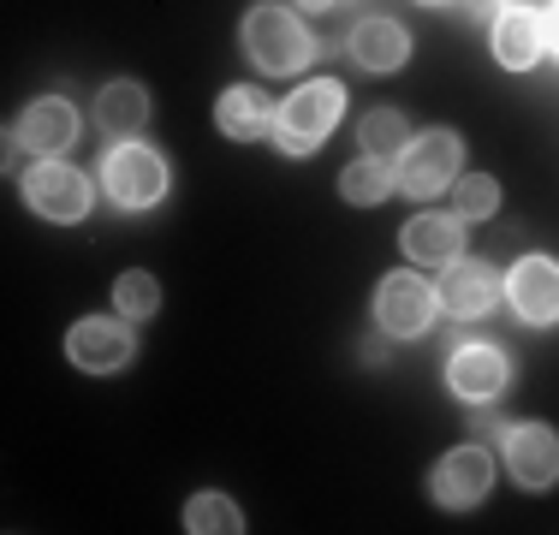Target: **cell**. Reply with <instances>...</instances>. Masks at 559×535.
<instances>
[{
    "mask_svg": "<svg viewBox=\"0 0 559 535\" xmlns=\"http://www.w3.org/2000/svg\"><path fill=\"white\" fill-rule=\"evenodd\" d=\"M345 114V84L340 78H310V84H298L286 102H280L274 114V143L286 155H310L328 143V131L340 126Z\"/></svg>",
    "mask_w": 559,
    "mask_h": 535,
    "instance_id": "6da1fadb",
    "label": "cell"
},
{
    "mask_svg": "<svg viewBox=\"0 0 559 535\" xmlns=\"http://www.w3.org/2000/svg\"><path fill=\"white\" fill-rule=\"evenodd\" d=\"M245 54H250L257 72L292 78V72H304V66L316 60V43H310V31L298 24V12L262 0V7L245 12Z\"/></svg>",
    "mask_w": 559,
    "mask_h": 535,
    "instance_id": "7a4b0ae2",
    "label": "cell"
},
{
    "mask_svg": "<svg viewBox=\"0 0 559 535\" xmlns=\"http://www.w3.org/2000/svg\"><path fill=\"white\" fill-rule=\"evenodd\" d=\"M393 173H399V197H417V203H423V197L452 191V179L464 173V143H459V131H447V126L417 131V138L399 150Z\"/></svg>",
    "mask_w": 559,
    "mask_h": 535,
    "instance_id": "3957f363",
    "label": "cell"
},
{
    "mask_svg": "<svg viewBox=\"0 0 559 535\" xmlns=\"http://www.w3.org/2000/svg\"><path fill=\"white\" fill-rule=\"evenodd\" d=\"M102 191H108L119 209H155L167 197V160L138 138L114 143L108 160H102Z\"/></svg>",
    "mask_w": 559,
    "mask_h": 535,
    "instance_id": "277c9868",
    "label": "cell"
},
{
    "mask_svg": "<svg viewBox=\"0 0 559 535\" xmlns=\"http://www.w3.org/2000/svg\"><path fill=\"white\" fill-rule=\"evenodd\" d=\"M24 203L55 226H78L90 214V203H96V185L55 155V160H36V167L24 173Z\"/></svg>",
    "mask_w": 559,
    "mask_h": 535,
    "instance_id": "5b68a950",
    "label": "cell"
},
{
    "mask_svg": "<svg viewBox=\"0 0 559 535\" xmlns=\"http://www.w3.org/2000/svg\"><path fill=\"white\" fill-rule=\"evenodd\" d=\"M435 310H441V298H435V280H423L417 268H399L376 286V328L393 333V340H417V333H429Z\"/></svg>",
    "mask_w": 559,
    "mask_h": 535,
    "instance_id": "8992f818",
    "label": "cell"
},
{
    "mask_svg": "<svg viewBox=\"0 0 559 535\" xmlns=\"http://www.w3.org/2000/svg\"><path fill=\"white\" fill-rule=\"evenodd\" d=\"M66 357L84 374H119L138 357V333H131L126 316H84L66 333Z\"/></svg>",
    "mask_w": 559,
    "mask_h": 535,
    "instance_id": "52a82bcc",
    "label": "cell"
},
{
    "mask_svg": "<svg viewBox=\"0 0 559 535\" xmlns=\"http://www.w3.org/2000/svg\"><path fill=\"white\" fill-rule=\"evenodd\" d=\"M500 286H506V280H500L483 257H452V262H447V274L435 280V298H441V310H447V316H459V321H483V316L500 304Z\"/></svg>",
    "mask_w": 559,
    "mask_h": 535,
    "instance_id": "ba28073f",
    "label": "cell"
},
{
    "mask_svg": "<svg viewBox=\"0 0 559 535\" xmlns=\"http://www.w3.org/2000/svg\"><path fill=\"white\" fill-rule=\"evenodd\" d=\"M500 447H506V471H512L518 488L542 494V488H554V482H559V435H554L548 423L506 428Z\"/></svg>",
    "mask_w": 559,
    "mask_h": 535,
    "instance_id": "9c48e42d",
    "label": "cell"
},
{
    "mask_svg": "<svg viewBox=\"0 0 559 535\" xmlns=\"http://www.w3.org/2000/svg\"><path fill=\"white\" fill-rule=\"evenodd\" d=\"M12 143H19L24 155H36V160L66 155L78 143V107L66 96H36L19 114V126H12Z\"/></svg>",
    "mask_w": 559,
    "mask_h": 535,
    "instance_id": "30bf717a",
    "label": "cell"
},
{
    "mask_svg": "<svg viewBox=\"0 0 559 535\" xmlns=\"http://www.w3.org/2000/svg\"><path fill=\"white\" fill-rule=\"evenodd\" d=\"M447 387L464 399V405H495V399L512 387V364H506L500 345H459L447 357Z\"/></svg>",
    "mask_w": 559,
    "mask_h": 535,
    "instance_id": "8fae6325",
    "label": "cell"
},
{
    "mask_svg": "<svg viewBox=\"0 0 559 535\" xmlns=\"http://www.w3.org/2000/svg\"><path fill=\"white\" fill-rule=\"evenodd\" d=\"M488 488H495V459H488V447H452L447 459L435 464V476H429L435 506H447V512L476 506Z\"/></svg>",
    "mask_w": 559,
    "mask_h": 535,
    "instance_id": "7c38bea8",
    "label": "cell"
},
{
    "mask_svg": "<svg viewBox=\"0 0 559 535\" xmlns=\"http://www.w3.org/2000/svg\"><path fill=\"white\" fill-rule=\"evenodd\" d=\"M506 292H512V316L524 328H554L559 321V262L554 257H518Z\"/></svg>",
    "mask_w": 559,
    "mask_h": 535,
    "instance_id": "4fadbf2b",
    "label": "cell"
},
{
    "mask_svg": "<svg viewBox=\"0 0 559 535\" xmlns=\"http://www.w3.org/2000/svg\"><path fill=\"white\" fill-rule=\"evenodd\" d=\"M345 54H352L364 72H399V66L411 60V36H405V24L399 19H357L352 24V36H345Z\"/></svg>",
    "mask_w": 559,
    "mask_h": 535,
    "instance_id": "5bb4252c",
    "label": "cell"
},
{
    "mask_svg": "<svg viewBox=\"0 0 559 535\" xmlns=\"http://www.w3.org/2000/svg\"><path fill=\"white\" fill-rule=\"evenodd\" d=\"M548 54V36H542V12L530 7H506L495 12V60L506 72H530V66Z\"/></svg>",
    "mask_w": 559,
    "mask_h": 535,
    "instance_id": "9a60e30c",
    "label": "cell"
},
{
    "mask_svg": "<svg viewBox=\"0 0 559 535\" xmlns=\"http://www.w3.org/2000/svg\"><path fill=\"white\" fill-rule=\"evenodd\" d=\"M399 245H405V257L411 262H452V257H464V221L459 214H411L405 221V233H399Z\"/></svg>",
    "mask_w": 559,
    "mask_h": 535,
    "instance_id": "2e32d148",
    "label": "cell"
},
{
    "mask_svg": "<svg viewBox=\"0 0 559 535\" xmlns=\"http://www.w3.org/2000/svg\"><path fill=\"white\" fill-rule=\"evenodd\" d=\"M143 126H150V90L131 84V78H114V84L96 96V131L114 138V143H131Z\"/></svg>",
    "mask_w": 559,
    "mask_h": 535,
    "instance_id": "e0dca14e",
    "label": "cell"
},
{
    "mask_svg": "<svg viewBox=\"0 0 559 535\" xmlns=\"http://www.w3.org/2000/svg\"><path fill=\"white\" fill-rule=\"evenodd\" d=\"M215 126L233 143H257V138H269V131H274V102L262 96L257 84H233L215 102Z\"/></svg>",
    "mask_w": 559,
    "mask_h": 535,
    "instance_id": "ac0fdd59",
    "label": "cell"
},
{
    "mask_svg": "<svg viewBox=\"0 0 559 535\" xmlns=\"http://www.w3.org/2000/svg\"><path fill=\"white\" fill-rule=\"evenodd\" d=\"M340 197H345L352 209H376V203H388V197H399L393 160H388V155H357L352 167L340 173Z\"/></svg>",
    "mask_w": 559,
    "mask_h": 535,
    "instance_id": "d6986e66",
    "label": "cell"
},
{
    "mask_svg": "<svg viewBox=\"0 0 559 535\" xmlns=\"http://www.w3.org/2000/svg\"><path fill=\"white\" fill-rule=\"evenodd\" d=\"M411 138H417V131H411V119L399 114V107H369L364 126H357L364 155H388V160H399V150H405Z\"/></svg>",
    "mask_w": 559,
    "mask_h": 535,
    "instance_id": "ffe728a7",
    "label": "cell"
},
{
    "mask_svg": "<svg viewBox=\"0 0 559 535\" xmlns=\"http://www.w3.org/2000/svg\"><path fill=\"white\" fill-rule=\"evenodd\" d=\"M114 310L126 321H150L162 310V286H155V274H143V268H126V274L114 280Z\"/></svg>",
    "mask_w": 559,
    "mask_h": 535,
    "instance_id": "44dd1931",
    "label": "cell"
},
{
    "mask_svg": "<svg viewBox=\"0 0 559 535\" xmlns=\"http://www.w3.org/2000/svg\"><path fill=\"white\" fill-rule=\"evenodd\" d=\"M495 209H500V185L488 173H459L452 179V214L459 221H488Z\"/></svg>",
    "mask_w": 559,
    "mask_h": 535,
    "instance_id": "7402d4cb",
    "label": "cell"
},
{
    "mask_svg": "<svg viewBox=\"0 0 559 535\" xmlns=\"http://www.w3.org/2000/svg\"><path fill=\"white\" fill-rule=\"evenodd\" d=\"M185 530H197V535H233V530H245V512H238L226 494H197L191 506H185Z\"/></svg>",
    "mask_w": 559,
    "mask_h": 535,
    "instance_id": "603a6c76",
    "label": "cell"
},
{
    "mask_svg": "<svg viewBox=\"0 0 559 535\" xmlns=\"http://www.w3.org/2000/svg\"><path fill=\"white\" fill-rule=\"evenodd\" d=\"M542 36H548V54H559V0L542 12Z\"/></svg>",
    "mask_w": 559,
    "mask_h": 535,
    "instance_id": "cb8c5ba5",
    "label": "cell"
},
{
    "mask_svg": "<svg viewBox=\"0 0 559 535\" xmlns=\"http://www.w3.org/2000/svg\"><path fill=\"white\" fill-rule=\"evenodd\" d=\"M388 340H393V333H381V340H369V345H364L369 364H381V357H388Z\"/></svg>",
    "mask_w": 559,
    "mask_h": 535,
    "instance_id": "d4e9b609",
    "label": "cell"
},
{
    "mask_svg": "<svg viewBox=\"0 0 559 535\" xmlns=\"http://www.w3.org/2000/svg\"><path fill=\"white\" fill-rule=\"evenodd\" d=\"M471 12H476V19H495L500 7H495V0H471Z\"/></svg>",
    "mask_w": 559,
    "mask_h": 535,
    "instance_id": "484cf974",
    "label": "cell"
},
{
    "mask_svg": "<svg viewBox=\"0 0 559 535\" xmlns=\"http://www.w3.org/2000/svg\"><path fill=\"white\" fill-rule=\"evenodd\" d=\"M298 7H310V12H328V7H334V0H298Z\"/></svg>",
    "mask_w": 559,
    "mask_h": 535,
    "instance_id": "4316f807",
    "label": "cell"
},
{
    "mask_svg": "<svg viewBox=\"0 0 559 535\" xmlns=\"http://www.w3.org/2000/svg\"><path fill=\"white\" fill-rule=\"evenodd\" d=\"M423 7H441V0H423Z\"/></svg>",
    "mask_w": 559,
    "mask_h": 535,
    "instance_id": "83f0119b",
    "label": "cell"
}]
</instances>
